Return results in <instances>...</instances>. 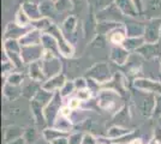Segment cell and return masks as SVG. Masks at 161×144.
I'll return each instance as SVG.
<instances>
[{"mask_svg": "<svg viewBox=\"0 0 161 144\" xmlns=\"http://www.w3.org/2000/svg\"><path fill=\"white\" fill-rule=\"evenodd\" d=\"M121 16H123V12L120 11V8L117 6V4L114 1L97 12V18L101 21H109V19L118 21L121 18Z\"/></svg>", "mask_w": 161, "mask_h": 144, "instance_id": "cell-1", "label": "cell"}, {"mask_svg": "<svg viewBox=\"0 0 161 144\" xmlns=\"http://www.w3.org/2000/svg\"><path fill=\"white\" fill-rule=\"evenodd\" d=\"M161 29V21L160 19H153L147 24L144 29V37L149 42H154L159 37V33Z\"/></svg>", "mask_w": 161, "mask_h": 144, "instance_id": "cell-2", "label": "cell"}, {"mask_svg": "<svg viewBox=\"0 0 161 144\" xmlns=\"http://www.w3.org/2000/svg\"><path fill=\"white\" fill-rule=\"evenodd\" d=\"M22 8L24 10V12L29 16V18H30L31 21L40 19L41 17H42V13H41V10H40V5H37V4H35V3L25 1V3H23Z\"/></svg>", "mask_w": 161, "mask_h": 144, "instance_id": "cell-3", "label": "cell"}, {"mask_svg": "<svg viewBox=\"0 0 161 144\" xmlns=\"http://www.w3.org/2000/svg\"><path fill=\"white\" fill-rule=\"evenodd\" d=\"M114 3L117 4V6L120 8V11L124 14H128V16L138 14V10L132 0H114Z\"/></svg>", "mask_w": 161, "mask_h": 144, "instance_id": "cell-4", "label": "cell"}, {"mask_svg": "<svg viewBox=\"0 0 161 144\" xmlns=\"http://www.w3.org/2000/svg\"><path fill=\"white\" fill-rule=\"evenodd\" d=\"M28 31L25 27H22L19 24H17L16 22L11 23L6 29V37L10 40H14V37H18V36H23L25 35Z\"/></svg>", "mask_w": 161, "mask_h": 144, "instance_id": "cell-5", "label": "cell"}, {"mask_svg": "<svg viewBox=\"0 0 161 144\" xmlns=\"http://www.w3.org/2000/svg\"><path fill=\"white\" fill-rule=\"evenodd\" d=\"M40 40H42V36L40 35V31H39V29H37V30L28 31L27 34L24 35V37L22 39L20 42H22L23 45H29V46H31V45H36Z\"/></svg>", "mask_w": 161, "mask_h": 144, "instance_id": "cell-6", "label": "cell"}, {"mask_svg": "<svg viewBox=\"0 0 161 144\" xmlns=\"http://www.w3.org/2000/svg\"><path fill=\"white\" fill-rule=\"evenodd\" d=\"M40 10L41 13H42V17H51L57 8H55V4H54L53 1L43 0L40 4Z\"/></svg>", "mask_w": 161, "mask_h": 144, "instance_id": "cell-7", "label": "cell"}, {"mask_svg": "<svg viewBox=\"0 0 161 144\" xmlns=\"http://www.w3.org/2000/svg\"><path fill=\"white\" fill-rule=\"evenodd\" d=\"M146 12L149 14H156L161 12V0H148L146 5Z\"/></svg>", "mask_w": 161, "mask_h": 144, "instance_id": "cell-8", "label": "cell"}, {"mask_svg": "<svg viewBox=\"0 0 161 144\" xmlns=\"http://www.w3.org/2000/svg\"><path fill=\"white\" fill-rule=\"evenodd\" d=\"M109 40L111 42L113 43V45H123L125 40H126V37H125V33L123 31V30H114L112 31V34L109 36Z\"/></svg>", "mask_w": 161, "mask_h": 144, "instance_id": "cell-9", "label": "cell"}, {"mask_svg": "<svg viewBox=\"0 0 161 144\" xmlns=\"http://www.w3.org/2000/svg\"><path fill=\"white\" fill-rule=\"evenodd\" d=\"M31 19L29 18V16H28L25 12H24V10L20 7L19 10H18V12L16 14V23L17 24H19L22 27H27L29 23H31Z\"/></svg>", "mask_w": 161, "mask_h": 144, "instance_id": "cell-10", "label": "cell"}, {"mask_svg": "<svg viewBox=\"0 0 161 144\" xmlns=\"http://www.w3.org/2000/svg\"><path fill=\"white\" fill-rule=\"evenodd\" d=\"M54 4H55V8H57V11H60V12H66V11H70V10L74 7V3H72V0H57Z\"/></svg>", "mask_w": 161, "mask_h": 144, "instance_id": "cell-11", "label": "cell"}, {"mask_svg": "<svg viewBox=\"0 0 161 144\" xmlns=\"http://www.w3.org/2000/svg\"><path fill=\"white\" fill-rule=\"evenodd\" d=\"M114 0H88V3L92 5V6L96 8L97 11H100L102 8H105L106 6H108L109 4H112Z\"/></svg>", "mask_w": 161, "mask_h": 144, "instance_id": "cell-12", "label": "cell"}, {"mask_svg": "<svg viewBox=\"0 0 161 144\" xmlns=\"http://www.w3.org/2000/svg\"><path fill=\"white\" fill-rule=\"evenodd\" d=\"M89 96H90V93H89L88 90H80V91H78V99H80V101L89 99Z\"/></svg>", "mask_w": 161, "mask_h": 144, "instance_id": "cell-13", "label": "cell"}, {"mask_svg": "<svg viewBox=\"0 0 161 144\" xmlns=\"http://www.w3.org/2000/svg\"><path fill=\"white\" fill-rule=\"evenodd\" d=\"M80 99H72V100H70V102H69V106H70L72 109H76L77 107H80Z\"/></svg>", "mask_w": 161, "mask_h": 144, "instance_id": "cell-14", "label": "cell"}, {"mask_svg": "<svg viewBox=\"0 0 161 144\" xmlns=\"http://www.w3.org/2000/svg\"><path fill=\"white\" fill-rule=\"evenodd\" d=\"M71 110H72V108L67 104V106H64L63 108H61V110H60V113L64 115V117H67V115H70V113H71Z\"/></svg>", "mask_w": 161, "mask_h": 144, "instance_id": "cell-15", "label": "cell"}, {"mask_svg": "<svg viewBox=\"0 0 161 144\" xmlns=\"http://www.w3.org/2000/svg\"><path fill=\"white\" fill-rule=\"evenodd\" d=\"M132 1L135 3V5H136V7H137L138 12H142L143 8H144V6H143V1H144V0H132Z\"/></svg>", "mask_w": 161, "mask_h": 144, "instance_id": "cell-16", "label": "cell"}, {"mask_svg": "<svg viewBox=\"0 0 161 144\" xmlns=\"http://www.w3.org/2000/svg\"><path fill=\"white\" fill-rule=\"evenodd\" d=\"M74 3V7H83L86 5V0H72Z\"/></svg>", "mask_w": 161, "mask_h": 144, "instance_id": "cell-17", "label": "cell"}, {"mask_svg": "<svg viewBox=\"0 0 161 144\" xmlns=\"http://www.w3.org/2000/svg\"><path fill=\"white\" fill-rule=\"evenodd\" d=\"M132 144H142V142L140 141V139H136V141H135V142Z\"/></svg>", "mask_w": 161, "mask_h": 144, "instance_id": "cell-18", "label": "cell"}, {"mask_svg": "<svg viewBox=\"0 0 161 144\" xmlns=\"http://www.w3.org/2000/svg\"><path fill=\"white\" fill-rule=\"evenodd\" d=\"M51 1H53V3H55V1H57V0H51Z\"/></svg>", "mask_w": 161, "mask_h": 144, "instance_id": "cell-19", "label": "cell"}]
</instances>
